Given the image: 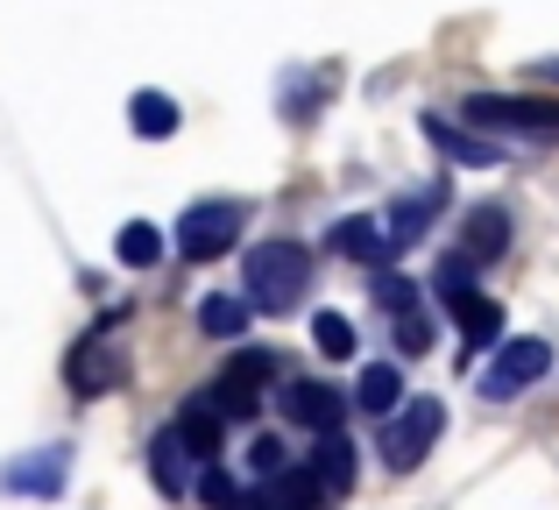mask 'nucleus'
I'll return each instance as SVG.
<instances>
[{
  "label": "nucleus",
  "mask_w": 559,
  "mask_h": 510,
  "mask_svg": "<svg viewBox=\"0 0 559 510\" xmlns=\"http://www.w3.org/2000/svg\"><path fill=\"white\" fill-rule=\"evenodd\" d=\"M461 333H467V347H489V341H503V305H496V298H475V305H461Z\"/></svg>",
  "instance_id": "23"
},
{
  "label": "nucleus",
  "mask_w": 559,
  "mask_h": 510,
  "mask_svg": "<svg viewBox=\"0 0 559 510\" xmlns=\"http://www.w3.org/2000/svg\"><path fill=\"white\" fill-rule=\"evenodd\" d=\"M355 404H361V412H376V418H390L396 404H404V376H396L390 361H369L361 383H355Z\"/></svg>",
  "instance_id": "18"
},
{
  "label": "nucleus",
  "mask_w": 559,
  "mask_h": 510,
  "mask_svg": "<svg viewBox=\"0 0 559 510\" xmlns=\"http://www.w3.org/2000/svg\"><path fill=\"white\" fill-rule=\"evenodd\" d=\"M191 461H199V454H191V440H185L178 426H164V432H156V440H150V483L164 489L170 503L199 489V475H191Z\"/></svg>",
  "instance_id": "8"
},
{
  "label": "nucleus",
  "mask_w": 559,
  "mask_h": 510,
  "mask_svg": "<svg viewBox=\"0 0 559 510\" xmlns=\"http://www.w3.org/2000/svg\"><path fill=\"white\" fill-rule=\"evenodd\" d=\"M425 142H432L447 164H467V170H496V164H503V150H496V142H475L467 128H453L447 114H425Z\"/></svg>",
  "instance_id": "11"
},
{
  "label": "nucleus",
  "mask_w": 559,
  "mask_h": 510,
  "mask_svg": "<svg viewBox=\"0 0 559 510\" xmlns=\"http://www.w3.org/2000/svg\"><path fill=\"white\" fill-rule=\"evenodd\" d=\"M199 497L213 503V510H234V503H241V483H234L227 469H205V475H199Z\"/></svg>",
  "instance_id": "27"
},
{
  "label": "nucleus",
  "mask_w": 559,
  "mask_h": 510,
  "mask_svg": "<svg viewBox=\"0 0 559 510\" xmlns=\"http://www.w3.org/2000/svg\"><path fill=\"white\" fill-rule=\"evenodd\" d=\"M121 376H128V355H121V341H79L71 347V361H64V383L79 390V398H107V390H121Z\"/></svg>",
  "instance_id": "6"
},
{
  "label": "nucleus",
  "mask_w": 559,
  "mask_h": 510,
  "mask_svg": "<svg viewBox=\"0 0 559 510\" xmlns=\"http://www.w3.org/2000/svg\"><path fill=\"white\" fill-rule=\"evenodd\" d=\"M64 483H71V447H36V454L0 469L8 497H64Z\"/></svg>",
  "instance_id": "7"
},
{
  "label": "nucleus",
  "mask_w": 559,
  "mask_h": 510,
  "mask_svg": "<svg viewBox=\"0 0 559 510\" xmlns=\"http://www.w3.org/2000/svg\"><path fill=\"white\" fill-rule=\"evenodd\" d=\"M114 256H121L128 270H156V262H164V235H156L150 221H128L121 241H114Z\"/></svg>",
  "instance_id": "21"
},
{
  "label": "nucleus",
  "mask_w": 559,
  "mask_h": 510,
  "mask_svg": "<svg viewBox=\"0 0 559 510\" xmlns=\"http://www.w3.org/2000/svg\"><path fill=\"white\" fill-rule=\"evenodd\" d=\"M439 432H447V404L439 398H404V412L382 418V461H390L396 475H411L439 447Z\"/></svg>",
  "instance_id": "2"
},
{
  "label": "nucleus",
  "mask_w": 559,
  "mask_h": 510,
  "mask_svg": "<svg viewBox=\"0 0 559 510\" xmlns=\"http://www.w3.org/2000/svg\"><path fill=\"white\" fill-rule=\"evenodd\" d=\"M248 319H255V298H227V290H219V298L199 305V327L213 333V341H241Z\"/></svg>",
  "instance_id": "19"
},
{
  "label": "nucleus",
  "mask_w": 559,
  "mask_h": 510,
  "mask_svg": "<svg viewBox=\"0 0 559 510\" xmlns=\"http://www.w3.org/2000/svg\"><path fill=\"white\" fill-rule=\"evenodd\" d=\"M276 369H284V361H276L270 347H241V355L227 361V376H241V383H255V390H262V383H276Z\"/></svg>",
  "instance_id": "25"
},
{
  "label": "nucleus",
  "mask_w": 559,
  "mask_h": 510,
  "mask_svg": "<svg viewBox=\"0 0 559 510\" xmlns=\"http://www.w3.org/2000/svg\"><path fill=\"white\" fill-rule=\"evenodd\" d=\"M248 469H255V475H284V440H276V432H262V440L248 447Z\"/></svg>",
  "instance_id": "28"
},
{
  "label": "nucleus",
  "mask_w": 559,
  "mask_h": 510,
  "mask_svg": "<svg viewBox=\"0 0 559 510\" xmlns=\"http://www.w3.org/2000/svg\"><path fill=\"white\" fill-rule=\"evenodd\" d=\"M439 206H447V185H425V192L396 199V206H390V241H396V249H411V241H425V227L439 221Z\"/></svg>",
  "instance_id": "15"
},
{
  "label": "nucleus",
  "mask_w": 559,
  "mask_h": 510,
  "mask_svg": "<svg viewBox=\"0 0 559 510\" xmlns=\"http://www.w3.org/2000/svg\"><path fill=\"white\" fill-rule=\"evenodd\" d=\"M382 305L390 312H418V284L411 276H382Z\"/></svg>",
  "instance_id": "29"
},
{
  "label": "nucleus",
  "mask_w": 559,
  "mask_h": 510,
  "mask_svg": "<svg viewBox=\"0 0 559 510\" xmlns=\"http://www.w3.org/2000/svg\"><path fill=\"white\" fill-rule=\"evenodd\" d=\"M461 249L475 256V262H496L510 249V213L503 206H467L461 213Z\"/></svg>",
  "instance_id": "14"
},
{
  "label": "nucleus",
  "mask_w": 559,
  "mask_h": 510,
  "mask_svg": "<svg viewBox=\"0 0 559 510\" xmlns=\"http://www.w3.org/2000/svg\"><path fill=\"white\" fill-rule=\"evenodd\" d=\"M326 489H319V475L312 469H298V475H270V489H241V503L234 510H312Z\"/></svg>",
  "instance_id": "12"
},
{
  "label": "nucleus",
  "mask_w": 559,
  "mask_h": 510,
  "mask_svg": "<svg viewBox=\"0 0 559 510\" xmlns=\"http://www.w3.org/2000/svg\"><path fill=\"white\" fill-rule=\"evenodd\" d=\"M396 347L418 361L425 347H432V319H425V312H396Z\"/></svg>",
  "instance_id": "26"
},
{
  "label": "nucleus",
  "mask_w": 559,
  "mask_h": 510,
  "mask_svg": "<svg viewBox=\"0 0 559 510\" xmlns=\"http://www.w3.org/2000/svg\"><path fill=\"white\" fill-rule=\"evenodd\" d=\"M284 418H290V426H305V432H341L347 398H341V390H326V383H290L284 390Z\"/></svg>",
  "instance_id": "9"
},
{
  "label": "nucleus",
  "mask_w": 559,
  "mask_h": 510,
  "mask_svg": "<svg viewBox=\"0 0 559 510\" xmlns=\"http://www.w3.org/2000/svg\"><path fill=\"white\" fill-rule=\"evenodd\" d=\"M546 369H552V341H532V333H518V341H503V355L481 369V383H475V390H481L489 404H510L518 390H532Z\"/></svg>",
  "instance_id": "4"
},
{
  "label": "nucleus",
  "mask_w": 559,
  "mask_h": 510,
  "mask_svg": "<svg viewBox=\"0 0 559 510\" xmlns=\"http://www.w3.org/2000/svg\"><path fill=\"white\" fill-rule=\"evenodd\" d=\"M312 347L326 361H347V355H355V319H347V312H319L312 319Z\"/></svg>",
  "instance_id": "22"
},
{
  "label": "nucleus",
  "mask_w": 559,
  "mask_h": 510,
  "mask_svg": "<svg viewBox=\"0 0 559 510\" xmlns=\"http://www.w3.org/2000/svg\"><path fill=\"white\" fill-rule=\"evenodd\" d=\"M312 475H319V489L326 497H347L355 489V440H341V432H319V454H312Z\"/></svg>",
  "instance_id": "17"
},
{
  "label": "nucleus",
  "mask_w": 559,
  "mask_h": 510,
  "mask_svg": "<svg viewBox=\"0 0 559 510\" xmlns=\"http://www.w3.org/2000/svg\"><path fill=\"white\" fill-rule=\"evenodd\" d=\"M333 256H347V262H369V270H382V256L396 249L390 241V221H376V213H347L341 227H333Z\"/></svg>",
  "instance_id": "10"
},
{
  "label": "nucleus",
  "mask_w": 559,
  "mask_h": 510,
  "mask_svg": "<svg viewBox=\"0 0 559 510\" xmlns=\"http://www.w3.org/2000/svg\"><path fill=\"white\" fill-rule=\"evenodd\" d=\"M461 114H467V121H481V128H510V135L559 142V99H496V93H475Z\"/></svg>",
  "instance_id": "5"
},
{
  "label": "nucleus",
  "mask_w": 559,
  "mask_h": 510,
  "mask_svg": "<svg viewBox=\"0 0 559 510\" xmlns=\"http://www.w3.org/2000/svg\"><path fill=\"white\" fill-rule=\"evenodd\" d=\"M475 270H481V262L467 256V249H447V256H439V270H432V290H439V305H447L453 319H461V305L481 298V290H475Z\"/></svg>",
  "instance_id": "16"
},
{
  "label": "nucleus",
  "mask_w": 559,
  "mask_h": 510,
  "mask_svg": "<svg viewBox=\"0 0 559 510\" xmlns=\"http://www.w3.org/2000/svg\"><path fill=\"white\" fill-rule=\"evenodd\" d=\"M128 121H135V135H142V142H164V135H178V99H164V93H135V99H128Z\"/></svg>",
  "instance_id": "20"
},
{
  "label": "nucleus",
  "mask_w": 559,
  "mask_h": 510,
  "mask_svg": "<svg viewBox=\"0 0 559 510\" xmlns=\"http://www.w3.org/2000/svg\"><path fill=\"white\" fill-rule=\"evenodd\" d=\"M241 284L255 298V312H290L312 290V249H298V241H255L241 262Z\"/></svg>",
  "instance_id": "1"
},
{
  "label": "nucleus",
  "mask_w": 559,
  "mask_h": 510,
  "mask_svg": "<svg viewBox=\"0 0 559 510\" xmlns=\"http://www.w3.org/2000/svg\"><path fill=\"white\" fill-rule=\"evenodd\" d=\"M213 398H219V412H227L234 426H248V418L262 412V390H255V383H241V376H219V383H213Z\"/></svg>",
  "instance_id": "24"
},
{
  "label": "nucleus",
  "mask_w": 559,
  "mask_h": 510,
  "mask_svg": "<svg viewBox=\"0 0 559 510\" xmlns=\"http://www.w3.org/2000/svg\"><path fill=\"white\" fill-rule=\"evenodd\" d=\"M538 71H546V79H559V64H538Z\"/></svg>",
  "instance_id": "30"
},
{
  "label": "nucleus",
  "mask_w": 559,
  "mask_h": 510,
  "mask_svg": "<svg viewBox=\"0 0 559 510\" xmlns=\"http://www.w3.org/2000/svg\"><path fill=\"white\" fill-rule=\"evenodd\" d=\"M178 432L191 440V454H199V461H213L219 447H227V412H219V398H213V390L185 398V412H178Z\"/></svg>",
  "instance_id": "13"
},
{
  "label": "nucleus",
  "mask_w": 559,
  "mask_h": 510,
  "mask_svg": "<svg viewBox=\"0 0 559 510\" xmlns=\"http://www.w3.org/2000/svg\"><path fill=\"white\" fill-rule=\"evenodd\" d=\"M248 206H234V199H199V206L178 213V256L185 262H213L234 249V235H241Z\"/></svg>",
  "instance_id": "3"
}]
</instances>
